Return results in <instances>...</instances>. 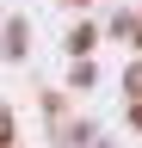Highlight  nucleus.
Segmentation results:
<instances>
[{"label": "nucleus", "mask_w": 142, "mask_h": 148, "mask_svg": "<svg viewBox=\"0 0 142 148\" xmlns=\"http://www.w3.org/2000/svg\"><path fill=\"white\" fill-rule=\"evenodd\" d=\"M93 43H99L93 25H74V31H68V56H74V62H86V49H93Z\"/></svg>", "instance_id": "nucleus-1"}, {"label": "nucleus", "mask_w": 142, "mask_h": 148, "mask_svg": "<svg viewBox=\"0 0 142 148\" xmlns=\"http://www.w3.org/2000/svg\"><path fill=\"white\" fill-rule=\"evenodd\" d=\"M6 56H25V18H6V43H0Z\"/></svg>", "instance_id": "nucleus-2"}, {"label": "nucleus", "mask_w": 142, "mask_h": 148, "mask_svg": "<svg viewBox=\"0 0 142 148\" xmlns=\"http://www.w3.org/2000/svg\"><path fill=\"white\" fill-rule=\"evenodd\" d=\"M6 142H12V117L0 111V148H6Z\"/></svg>", "instance_id": "nucleus-5"}, {"label": "nucleus", "mask_w": 142, "mask_h": 148, "mask_svg": "<svg viewBox=\"0 0 142 148\" xmlns=\"http://www.w3.org/2000/svg\"><path fill=\"white\" fill-rule=\"evenodd\" d=\"M130 123H136V130H142V99H136V105H130Z\"/></svg>", "instance_id": "nucleus-6"}, {"label": "nucleus", "mask_w": 142, "mask_h": 148, "mask_svg": "<svg viewBox=\"0 0 142 148\" xmlns=\"http://www.w3.org/2000/svg\"><path fill=\"white\" fill-rule=\"evenodd\" d=\"M93 80H99V68H93V62H74V68H68V86H74V92H86Z\"/></svg>", "instance_id": "nucleus-3"}, {"label": "nucleus", "mask_w": 142, "mask_h": 148, "mask_svg": "<svg viewBox=\"0 0 142 148\" xmlns=\"http://www.w3.org/2000/svg\"><path fill=\"white\" fill-rule=\"evenodd\" d=\"M123 92H136V99H142V56H136L130 68H123Z\"/></svg>", "instance_id": "nucleus-4"}]
</instances>
